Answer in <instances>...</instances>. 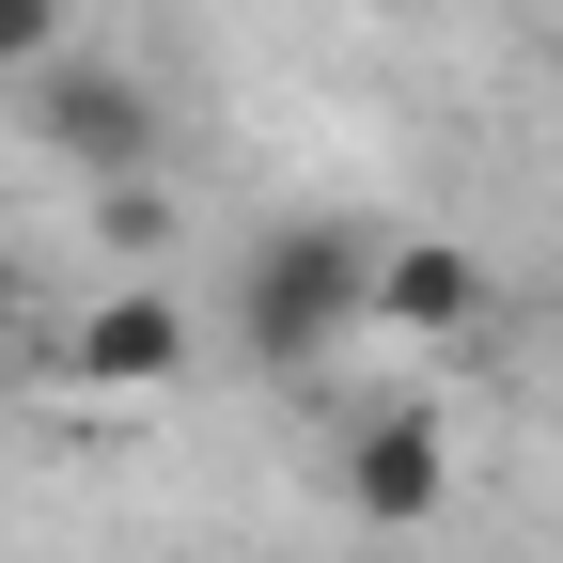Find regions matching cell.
I'll return each instance as SVG.
<instances>
[{"mask_svg": "<svg viewBox=\"0 0 563 563\" xmlns=\"http://www.w3.org/2000/svg\"><path fill=\"white\" fill-rule=\"evenodd\" d=\"M361 313H376V235H361V220H282V235H251V266H235V344H251L266 376H313Z\"/></svg>", "mask_w": 563, "mask_h": 563, "instance_id": "obj_1", "label": "cell"}, {"mask_svg": "<svg viewBox=\"0 0 563 563\" xmlns=\"http://www.w3.org/2000/svg\"><path fill=\"white\" fill-rule=\"evenodd\" d=\"M16 110H32V157L95 173V188H110V173H157V79L110 63V47H79V32L16 79Z\"/></svg>", "mask_w": 563, "mask_h": 563, "instance_id": "obj_2", "label": "cell"}, {"mask_svg": "<svg viewBox=\"0 0 563 563\" xmlns=\"http://www.w3.org/2000/svg\"><path fill=\"white\" fill-rule=\"evenodd\" d=\"M329 501L361 517V532H439V501H454V422L422 407V391L344 407V439H329Z\"/></svg>", "mask_w": 563, "mask_h": 563, "instance_id": "obj_3", "label": "cell"}, {"mask_svg": "<svg viewBox=\"0 0 563 563\" xmlns=\"http://www.w3.org/2000/svg\"><path fill=\"white\" fill-rule=\"evenodd\" d=\"M188 344H203V329H188L173 282H95V298L63 313V376H79V391H173Z\"/></svg>", "mask_w": 563, "mask_h": 563, "instance_id": "obj_4", "label": "cell"}, {"mask_svg": "<svg viewBox=\"0 0 563 563\" xmlns=\"http://www.w3.org/2000/svg\"><path fill=\"white\" fill-rule=\"evenodd\" d=\"M361 329H391V344L485 329V251H470V235H376V313H361Z\"/></svg>", "mask_w": 563, "mask_h": 563, "instance_id": "obj_5", "label": "cell"}, {"mask_svg": "<svg viewBox=\"0 0 563 563\" xmlns=\"http://www.w3.org/2000/svg\"><path fill=\"white\" fill-rule=\"evenodd\" d=\"M95 235H110L125 266H141V251H173V188H157V173H110V188H95Z\"/></svg>", "mask_w": 563, "mask_h": 563, "instance_id": "obj_6", "label": "cell"}, {"mask_svg": "<svg viewBox=\"0 0 563 563\" xmlns=\"http://www.w3.org/2000/svg\"><path fill=\"white\" fill-rule=\"evenodd\" d=\"M47 47H63V0H0V79H32Z\"/></svg>", "mask_w": 563, "mask_h": 563, "instance_id": "obj_7", "label": "cell"}, {"mask_svg": "<svg viewBox=\"0 0 563 563\" xmlns=\"http://www.w3.org/2000/svg\"><path fill=\"white\" fill-rule=\"evenodd\" d=\"M16 344H32V266L0 251V361H16Z\"/></svg>", "mask_w": 563, "mask_h": 563, "instance_id": "obj_8", "label": "cell"}, {"mask_svg": "<svg viewBox=\"0 0 563 563\" xmlns=\"http://www.w3.org/2000/svg\"><path fill=\"white\" fill-rule=\"evenodd\" d=\"M548 95H563V32H548Z\"/></svg>", "mask_w": 563, "mask_h": 563, "instance_id": "obj_9", "label": "cell"}]
</instances>
